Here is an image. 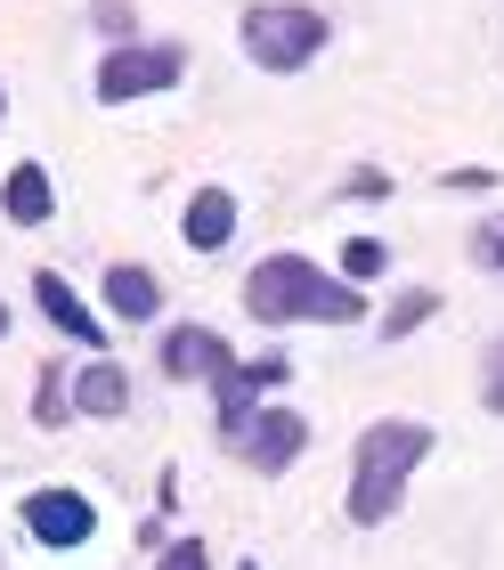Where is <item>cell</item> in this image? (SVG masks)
Listing matches in <instances>:
<instances>
[{
  "label": "cell",
  "instance_id": "cell-1",
  "mask_svg": "<svg viewBox=\"0 0 504 570\" xmlns=\"http://www.w3.org/2000/svg\"><path fill=\"white\" fill-rule=\"evenodd\" d=\"M245 309L260 326H358L366 294L350 277L317 269L309 253H269V262H253V277H245Z\"/></svg>",
  "mask_w": 504,
  "mask_h": 570
},
{
  "label": "cell",
  "instance_id": "cell-2",
  "mask_svg": "<svg viewBox=\"0 0 504 570\" xmlns=\"http://www.w3.org/2000/svg\"><path fill=\"white\" fill-rule=\"evenodd\" d=\"M423 456H432V424L415 416H383L350 440V481H342V513H350L358 530L391 522V513L407 505V481L423 473Z\"/></svg>",
  "mask_w": 504,
  "mask_h": 570
},
{
  "label": "cell",
  "instance_id": "cell-3",
  "mask_svg": "<svg viewBox=\"0 0 504 570\" xmlns=\"http://www.w3.org/2000/svg\"><path fill=\"white\" fill-rule=\"evenodd\" d=\"M236 33H245V58L260 73H302L317 49L334 41V24H326V9H309V0H253Z\"/></svg>",
  "mask_w": 504,
  "mask_h": 570
},
{
  "label": "cell",
  "instance_id": "cell-4",
  "mask_svg": "<svg viewBox=\"0 0 504 570\" xmlns=\"http://www.w3.org/2000/svg\"><path fill=\"white\" fill-rule=\"evenodd\" d=\"M179 73H188V49L179 41H122V49L98 58V98L106 107H130V98H147V90H171Z\"/></svg>",
  "mask_w": 504,
  "mask_h": 570
},
{
  "label": "cell",
  "instance_id": "cell-5",
  "mask_svg": "<svg viewBox=\"0 0 504 570\" xmlns=\"http://www.w3.org/2000/svg\"><path fill=\"white\" fill-rule=\"evenodd\" d=\"M17 522H24V538H33V547H49V554H73V547H90V530H98V505L82 498V489L49 481V489H24Z\"/></svg>",
  "mask_w": 504,
  "mask_h": 570
},
{
  "label": "cell",
  "instance_id": "cell-6",
  "mask_svg": "<svg viewBox=\"0 0 504 570\" xmlns=\"http://www.w3.org/2000/svg\"><path fill=\"white\" fill-rule=\"evenodd\" d=\"M220 449H228L236 464H253V473H285V464H302V449H309V416H294V407L269 400L245 432H228Z\"/></svg>",
  "mask_w": 504,
  "mask_h": 570
},
{
  "label": "cell",
  "instance_id": "cell-7",
  "mask_svg": "<svg viewBox=\"0 0 504 570\" xmlns=\"http://www.w3.org/2000/svg\"><path fill=\"white\" fill-rule=\"evenodd\" d=\"M228 367H236V351L211 326H171L164 334V375L171 383H220Z\"/></svg>",
  "mask_w": 504,
  "mask_h": 570
},
{
  "label": "cell",
  "instance_id": "cell-8",
  "mask_svg": "<svg viewBox=\"0 0 504 570\" xmlns=\"http://www.w3.org/2000/svg\"><path fill=\"white\" fill-rule=\"evenodd\" d=\"M33 302H41V318L58 326V334H73V343H90V351L106 343V334H98V318H90V302L73 294V285H66L58 269H41V277H33Z\"/></svg>",
  "mask_w": 504,
  "mask_h": 570
},
{
  "label": "cell",
  "instance_id": "cell-9",
  "mask_svg": "<svg viewBox=\"0 0 504 570\" xmlns=\"http://www.w3.org/2000/svg\"><path fill=\"white\" fill-rule=\"evenodd\" d=\"M106 309H115V318H130V326H147L155 309H164V277H155V269H139V262L106 269Z\"/></svg>",
  "mask_w": 504,
  "mask_h": 570
},
{
  "label": "cell",
  "instance_id": "cell-10",
  "mask_svg": "<svg viewBox=\"0 0 504 570\" xmlns=\"http://www.w3.org/2000/svg\"><path fill=\"white\" fill-rule=\"evenodd\" d=\"M122 407H130V375L115 367V358L82 367V383H73V416H98V424H115Z\"/></svg>",
  "mask_w": 504,
  "mask_h": 570
},
{
  "label": "cell",
  "instance_id": "cell-11",
  "mask_svg": "<svg viewBox=\"0 0 504 570\" xmlns=\"http://www.w3.org/2000/svg\"><path fill=\"white\" fill-rule=\"evenodd\" d=\"M0 213H9L17 228H41L49 213H58V204H49V171L41 164H17L9 179H0Z\"/></svg>",
  "mask_w": 504,
  "mask_h": 570
},
{
  "label": "cell",
  "instance_id": "cell-12",
  "mask_svg": "<svg viewBox=\"0 0 504 570\" xmlns=\"http://www.w3.org/2000/svg\"><path fill=\"white\" fill-rule=\"evenodd\" d=\"M228 237H236V196H228V188H204V196L188 204V245H196V253H220Z\"/></svg>",
  "mask_w": 504,
  "mask_h": 570
},
{
  "label": "cell",
  "instance_id": "cell-13",
  "mask_svg": "<svg viewBox=\"0 0 504 570\" xmlns=\"http://www.w3.org/2000/svg\"><path fill=\"white\" fill-rule=\"evenodd\" d=\"M481 400H488V416H504V334H488V351H481Z\"/></svg>",
  "mask_w": 504,
  "mask_h": 570
},
{
  "label": "cell",
  "instance_id": "cell-14",
  "mask_svg": "<svg viewBox=\"0 0 504 570\" xmlns=\"http://www.w3.org/2000/svg\"><path fill=\"white\" fill-rule=\"evenodd\" d=\"M33 416H41V432H58V424L73 416V392H66V375H58V367L41 375V407H33Z\"/></svg>",
  "mask_w": 504,
  "mask_h": 570
},
{
  "label": "cell",
  "instance_id": "cell-15",
  "mask_svg": "<svg viewBox=\"0 0 504 570\" xmlns=\"http://www.w3.org/2000/svg\"><path fill=\"white\" fill-rule=\"evenodd\" d=\"M472 262H481V269H496V277H504V213H488L481 228H472Z\"/></svg>",
  "mask_w": 504,
  "mask_h": 570
},
{
  "label": "cell",
  "instance_id": "cell-16",
  "mask_svg": "<svg viewBox=\"0 0 504 570\" xmlns=\"http://www.w3.org/2000/svg\"><path fill=\"white\" fill-rule=\"evenodd\" d=\"M439 309V294H407V302H391V318H383V334H415L423 318Z\"/></svg>",
  "mask_w": 504,
  "mask_h": 570
},
{
  "label": "cell",
  "instance_id": "cell-17",
  "mask_svg": "<svg viewBox=\"0 0 504 570\" xmlns=\"http://www.w3.org/2000/svg\"><path fill=\"white\" fill-rule=\"evenodd\" d=\"M155 570H211V547H204V538H171Z\"/></svg>",
  "mask_w": 504,
  "mask_h": 570
},
{
  "label": "cell",
  "instance_id": "cell-18",
  "mask_svg": "<svg viewBox=\"0 0 504 570\" xmlns=\"http://www.w3.org/2000/svg\"><path fill=\"white\" fill-rule=\"evenodd\" d=\"M342 269H350V285L375 277V269H383V245H375V237H350V245H342Z\"/></svg>",
  "mask_w": 504,
  "mask_h": 570
},
{
  "label": "cell",
  "instance_id": "cell-19",
  "mask_svg": "<svg viewBox=\"0 0 504 570\" xmlns=\"http://www.w3.org/2000/svg\"><path fill=\"white\" fill-rule=\"evenodd\" d=\"M98 24H106V33H130V9H122V0H98V9H90Z\"/></svg>",
  "mask_w": 504,
  "mask_h": 570
},
{
  "label": "cell",
  "instance_id": "cell-20",
  "mask_svg": "<svg viewBox=\"0 0 504 570\" xmlns=\"http://www.w3.org/2000/svg\"><path fill=\"white\" fill-rule=\"evenodd\" d=\"M0 115H9V90H0Z\"/></svg>",
  "mask_w": 504,
  "mask_h": 570
},
{
  "label": "cell",
  "instance_id": "cell-21",
  "mask_svg": "<svg viewBox=\"0 0 504 570\" xmlns=\"http://www.w3.org/2000/svg\"><path fill=\"white\" fill-rule=\"evenodd\" d=\"M0 334H9V309H0Z\"/></svg>",
  "mask_w": 504,
  "mask_h": 570
},
{
  "label": "cell",
  "instance_id": "cell-22",
  "mask_svg": "<svg viewBox=\"0 0 504 570\" xmlns=\"http://www.w3.org/2000/svg\"><path fill=\"white\" fill-rule=\"evenodd\" d=\"M236 570H260V562H236Z\"/></svg>",
  "mask_w": 504,
  "mask_h": 570
}]
</instances>
